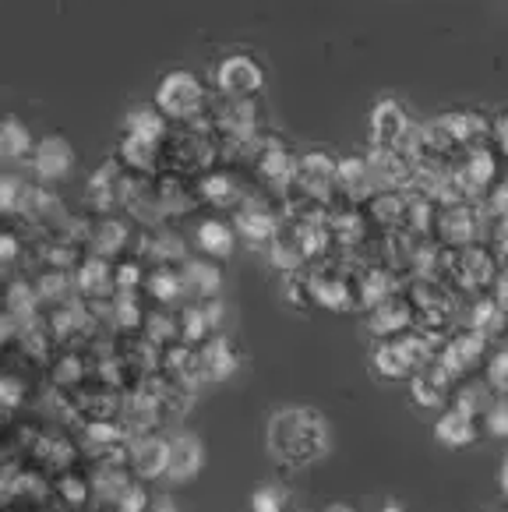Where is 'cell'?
<instances>
[{"mask_svg": "<svg viewBox=\"0 0 508 512\" xmlns=\"http://www.w3.org/2000/svg\"><path fill=\"white\" fill-rule=\"evenodd\" d=\"M53 382L64 385V389H75V385L85 382V357L78 350L64 347L53 361Z\"/></svg>", "mask_w": 508, "mask_h": 512, "instance_id": "cell-36", "label": "cell"}, {"mask_svg": "<svg viewBox=\"0 0 508 512\" xmlns=\"http://www.w3.org/2000/svg\"><path fill=\"white\" fill-rule=\"evenodd\" d=\"M477 438H480V421L459 407H445L438 421H434V442L445 445V449H470Z\"/></svg>", "mask_w": 508, "mask_h": 512, "instance_id": "cell-28", "label": "cell"}, {"mask_svg": "<svg viewBox=\"0 0 508 512\" xmlns=\"http://www.w3.org/2000/svg\"><path fill=\"white\" fill-rule=\"evenodd\" d=\"M286 304L297 311H318L314 308V283H311V269H300L286 276Z\"/></svg>", "mask_w": 508, "mask_h": 512, "instance_id": "cell-37", "label": "cell"}, {"mask_svg": "<svg viewBox=\"0 0 508 512\" xmlns=\"http://www.w3.org/2000/svg\"><path fill=\"white\" fill-rule=\"evenodd\" d=\"M431 339L438 336H427V332H406V336H396V339H385L378 347L371 350V364L381 378H389V382H403V378H413L427 361L438 357V350L427 347Z\"/></svg>", "mask_w": 508, "mask_h": 512, "instance_id": "cell-3", "label": "cell"}, {"mask_svg": "<svg viewBox=\"0 0 508 512\" xmlns=\"http://www.w3.org/2000/svg\"><path fill=\"white\" fill-rule=\"evenodd\" d=\"M32 149H36V138L25 128L18 117H8L4 128H0V156L18 163V159H32Z\"/></svg>", "mask_w": 508, "mask_h": 512, "instance_id": "cell-32", "label": "cell"}, {"mask_svg": "<svg viewBox=\"0 0 508 512\" xmlns=\"http://www.w3.org/2000/svg\"><path fill=\"white\" fill-rule=\"evenodd\" d=\"M480 421H484V431L491 438H508V396H494V403Z\"/></svg>", "mask_w": 508, "mask_h": 512, "instance_id": "cell-39", "label": "cell"}, {"mask_svg": "<svg viewBox=\"0 0 508 512\" xmlns=\"http://www.w3.org/2000/svg\"><path fill=\"white\" fill-rule=\"evenodd\" d=\"M18 251H22L18 234H15V230H4V234H0V262H4V265L18 262Z\"/></svg>", "mask_w": 508, "mask_h": 512, "instance_id": "cell-43", "label": "cell"}, {"mask_svg": "<svg viewBox=\"0 0 508 512\" xmlns=\"http://www.w3.org/2000/svg\"><path fill=\"white\" fill-rule=\"evenodd\" d=\"M254 177L265 184L269 191H276L279 198L297 184V166H300V156L276 135H265L262 138V149L254 156Z\"/></svg>", "mask_w": 508, "mask_h": 512, "instance_id": "cell-7", "label": "cell"}, {"mask_svg": "<svg viewBox=\"0 0 508 512\" xmlns=\"http://www.w3.org/2000/svg\"><path fill=\"white\" fill-rule=\"evenodd\" d=\"M498 488H501V495L508 498V456L501 460V467H498Z\"/></svg>", "mask_w": 508, "mask_h": 512, "instance_id": "cell-47", "label": "cell"}, {"mask_svg": "<svg viewBox=\"0 0 508 512\" xmlns=\"http://www.w3.org/2000/svg\"><path fill=\"white\" fill-rule=\"evenodd\" d=\"M265 89V68L251 53H226L216 64V96L226 99H258Z\"/></svg>", "mask_w": 508, "mask_h": 512, "instance_id": "cell-8", "label": "cell"}, {"mask_svg": "<svg viewBox=\"0 0 508 512\" xmlns=\"http://www.w3.org/2000/svg\"><path fill=\"white\" fill-rule=\"evenodd\" d=\"M251 512H290V505H286V491L279 488V484H258V488L251 491Z\"/></svg>", "mask_w": 508, "mask_h": 512, "instance_id": "cell-38", "label": "cell"}, {"mask_svg": "<svg viewBox=\"0 0 508 512\" xmlns=\"http://www.w3.org/2000/svg\"><path fill=\"white\" fill-rule=\"evenodd\" d=\"M452 385H456V375L434 357V361H427L424 368L410 378V396L420 410H438L452 400V392H456Z\"/></svg>", "mask_w": 508, "mask_h": 512, "instance_id": "cell-17", "label": "cell"}, {"mask_svg": "<svg viewBox=\"0 0 508 512\" xmlns=\"http://www.w3.org/2000/svg\"><path fill=\"white\" fill-rule=\"evenodd\" d=\"M378 177H374V166H371V156H350L339 159V195L343 202L350 205H367V198L378 195Z\"/></svg>", "mask_w": 508, "mask_h": 512, "instance_id": "cell-23", "label": "cell"}, {"mask_svg": "<svg viewBox=\"0 0 508 512\" xmlns=\"http://www.w3.org/2000/svg\"><path fill=\"white\" fill-rule=\"evenodd\" d=\"M195 248L202 258H212V262H226V258L233 255V248H237V230H233V223H226V219H198L195 226Z\"/></svg>", "mask_w": 508, "mask_h": 512, "instance_id": "cell-29", "label": "cell"}, {"mask_svg": "<svg viewBox=\"0 0 508 512\" xmlns=\"http://www.w3.org/2000/svg\"><path fill=\"white\" fill-rule=\"evenodd\" d=\"M417 124L410 121V113L399 99H378L367 113V135H371V149H403L406 138L413 135Z\"/></svg>", "mask_w": 508, "mask_h": 512, "instance_id": "cell-10", "label": "cell"}, {"mask_svg": "<svg viewBox=\"0 0 508 512\" xmlns=\"http://www.w3.org/2000/svg\"><path fill=\"white\" fill-rule=\"evenodd\" d=\"M325 512H357V509H353V505H346V502H332Z\"/></svg>", "mask_w": 508, "mask_h": 512, "instance_id": "cell-49", "label": "cell"}, {"mask_svg": "<svg viewBox=\"0 0 508 512\" xmlns=\"http://www.w3.org/2000/svg\"><path fill=\"white\" fill-rule=\"evenodd\" d=\"M53 495H57V502L64 505V509L78 512V509H85L89 495H96V488H92V481L85 474L64 470V474L57 477V484H53Z\"/></svg>", "mask_w": 508, "mask_h": 512, "instance_id": "cell-33", "label": "cell"}, {"mask_svg": "<svg viewBox=\"0 0 508 512\" xmlns=\"http://www.w3.org/2000/svg\"><path fill=\"white\" fill-rule=\"evenodd\" d=\"M124 170H120L117 159H110V163H103L96 170V174L89 177V184H85V209L89 216L103 219V216H113V209L117 205H124Z\"/></svg>", "mask_w": 508, "mask_h": 512, "instance_id": "cell-13", "label": "cell"}, {"mask_svg": "<svg viewBox=\"0 0 508 512\" xmlns=\"http://www.w3.org/2000/svg\"><path fill=\"white\" fill-rule=\"evenodd\" d=\"M145 279H149V269H145L142 258L127 255L120 262H113V287H117V294H142Z\"/></svg>", "mask_w": 508, "mask_h": 512, "instance_id": "cell-35", "label": "cell"}, {"mask_svg": "<svg viewBox=\"0 0 508 512\" xmlns=\"http://www.w3.org/2000/svg\"><path fill=\"white\" fill-rule=\"evenodd\" d=\"M364 325H367V332L378 339V343H385V339L406 336V332L417 325V311H413L406 290H399V294H392L389 301H381V304H374V308H367L364 311Z\"/></svg>", "mask_w": 508, "mask_h": 512, "instance_id": "cell-12", "label": "cell"}, {"mask_svg": "<svg viewBox=\"0 0 508 512\" xmlns=\"http://www.w3.org/2000/svg\"><path fill=\"white\" fill-rule=\"evenodd\" d=\"M452 177H456L459 191L466 195V202H480L494 184L501 181L498 177V156H494L487 145H473V149L459 152V159L452 163Z\"/></svg>", "mask_w": 508, "mask_h": 512, "instance_id": "cell-9", "label": "cell"}, {"mask_svg": "<svg viewBox=\"0 0 508 512\" xmlns=\"http://www.w3.org/2000/svg\"><path fill=\"white\" fill-rule=\"evenodd\" d=\"M180 279H184V290L191 301H219V290H223V262H212V258H187L180 265Z\"/></svg>", "mask_w": 508, "mask_h": 512, "instance_id": "cell-27", "label": "cell"}, {"mask_svg": "<svg viewBox=\"0 0 508 512\" xmlns=\"http://www.w3.org/2000/svg\"><path fill=\"white\" fill-rule=\"evenodd\" d=\"M501 258L494 255L491 244H470V248H459L456 258H452L449 269V283L459 290V294H484V290L494 287V279L501 272Z\"/></svg>", "mask_w": 508, "mask_h": 512, "instance_id": "cell-5", "label": "cell"}, {"mask_svg": "<svg viewBox=\"0 0 508 512\" xmlns=\"http://www.w3.org/2000/svg\"><path fill=\"white\" fill-rule=\"evenodd\" d=\"M381 512H406V509L399 502H389V505H381Z\"/></svg>", "mask_w": 508, "mask_h": 512, "instance_id": "cell-50", "label": "cell"}, {"mask_svg": "<svg viewBox=\"0 0 508 512\" xmlns=\"http://www.w3.org/2000/svg\"><path fill=\"white\" fill-rule=\"evenodd\" d=\"M120 131H127V135H138V138H149V142H156V145H166V142H170L173 124L166 121L156 106H135V110L124 117V128H120Z\"/></svg>", "mask_w": 508, "mask_h": 512, "instance_id": "cell-30", "label": "cell"}, {"mask_svg": "<svg viewBox=\"0 0 508 512\" xmlns=\"http://www.w3.org/2000/svg\"><path fill=\"white\" fill-rule=\"evenodd\" d=\"M240 368V350L233 339L226 336H212L209 343L198 347V382L205 385H219L226 378H233Z\"/></svg>", "mask_w": 508, "mask_h": 512, "instance_id": "cell-20", "label": "cell"}, {"mask_svg": "<svg viewBox=\"0 0 508 512\" xmlns=\"http://www.w3.org/2000/svg\"><path fill=\"white\" fill-rule=\"evenodd\" d=\"M484 382L494 389V396H508V368H505V361H501V357H494V361L487 364Z\"/></svg>", "mask_w": 508, "mask_h": 512, "instance_id": "cell-42", "label": "cell"}, {"mask_svg": "<svg viewBox=\"0 0 508 512\" xmlns=\"http://www.w3.org/2000/svg\"><path fill=\"white\" fill-rule=\"evenodd\" d=\"M487 339L491 336H484V332H477V329H466L463 325L459 332H449V336H445V343H441V350H438V361L445 364L456 378H466L480 361H484Z\"/></svg>", "mask_w": 508, "mask_h": 512, "instance_id": "cell-14", "label": "cell"}, {"mask_svg": "<svg viewBox=\"0 0 508 512\" xmlns=\"http://www.w3.org/2000/svg\"><path fill=\"white\" fill-rule=\"evenodd\" d=\"M491 142L498 145V152L508 159V110L494 117V128H491Z\"/></svg>", "mask_w": 508, "mask_h": 512, "instance_id": "cell-45", "label": "cell"}, {"mask_svg": "<svg viewBox=\"0 0 508 512\" xmlns=\"http://www.w3.org/2000/svg\"><path fill=\"white\" fill-rule=\"evenodd\" d=\"M265 449L283 470H304L325 460L332 449V431L322 410L314 407H283L269 417Z\"/></svg>", "mask_w": 508, "mask_h": 512, "instance_id": "cell-1", "label": "cell"}, {"mask_svg": "<svg viewBox=\"0 0 508 512\" xmlns=\"http://www.w3.org/2000/svg\"><path fill=\"white\" fill-rule=\"evenodd\" d=\"M135 230H131V223L120 216H103L96 219V226H92V241H89V251L99 258H106V262H120V258H127L131 251H135Z\"/></svg>", "mask_w": 508, "mask_h": 512, "instance_id": "cell-21", "label": "cell"}, {"mask_svg": "<svg viewBox=\"0 0 508 512\" xmlns=\"http://www.w3.org/2000/svg\"><path fill=\"white\" fill-rule=\"evenodd\" d=\"M290 512H293V509H290Z\"/></svg>", "mask_w": 508, "mask_h": 512, "instance_id": "cell-53", "label": "cell"}, {"mask_svg": "<svg viewBox=\"0 0 508 512\" xmlns=\"http://www.w3.org/2000/svg\"><path fill=\"white\" fill-rule=\"evenodd\" d=\"M505 4H508V0H505Z\"/></svg>", "mask_w": 508, "mask_h": 512, "instance_id": "cell-52", "label": "cell"}, {"mask_svg": "<svg viewBox=\"0 0 508 512\" xmlns=\"http://www.w3.org/2000/svg\"><path fill=\"white\" fill-rule=\"evenodd\" d=\"M0 400H4V410H18L25 400H29V382H22V378L15 375V371H8L4 375V382H0Z\"/></svg>", "mask_w": 508, "mask_h": 512, "instance_id": "cell-40", "label": "cell"}, {"mask_svg": "<svg viewBox=\"0 0 508 512\" xmlns=\"http://www.w3.org/2000/svg\"><path fill=\"white\" fill-rule=\"evenodd\" d=\"M152 106L170 124H191L198 117H205L212 103L195 71H170V75L159 78L156 92H152Z\"/></svg>", "mask_w": 508, "mask_h": 512, "instance_id": "cell-2", "label": "cell"}, {"mask_svg": "<svg viewBox=\"0 0 508 512\" xmlns=\"http://www.w3.org/2000/svg\"><path fill=\"white\" fill-rule=\"evenodd\" d=\"M131 255L142 258V262L152 265V269H163V265L180 269V265L191 258L187 255L184 237H180L177 230H170V226H149V230H138L135 251H131Z\"/></svg>", "mask_w": 508, "mask_h": 512, "instance_id": "cell-11", "label": "cell"}, {"mask_svg": "<svg viewBox=\"0 0 508 512\" xmlns=\"http://www.w3.org/2000/svg\"><path fill=\"white\" fill-rule=\"evenodd\" d=\"M491 248L508 265V219H498V226L491 230Z\"/></svg>", "mask_w": 508, "mask_h": 512, "instance_id": "cell-44", "label": "cell"}, {"mask_svg": "<svg viewBox=\"0 0 508 512\" xmlns=\"http://www.w3.org/2000/svg\"><path fill=\"white\" fill-rule=\"evenodd\" d=\"M367 219L378 234H396L406 226V212H410V191H389L381 188L378 195L367 198L364 205Z\"/></svg>", "mask_w": 508, "mask_h": 512, "instance_id": "cell-26", "label": "cell"}, {"mask_svg": "<svg viewBox=\"0 0 508 512\" xmlns=\"http://www.w3.org/2000/svg\"><path fill=\"white\" fill-rule=\"evenodd\" d=\"M32 174H36V181L43 184H53V181H64V177H71V170H75V149H71V142L64 135H46L36 142V149H32Z\"/></svg>", "mask_w": 508, "mask_h": 512, "instance_id": "cell-16", "label": "cell"}, {"mask_svg": "<svg viewBox=\"0 0 508 512\" xmlns=\"http://www.w3.org/2000/svg\"><path fill=\"white\" fill-rule=\"evenodd\" d=\"M145 294L159 304H177L180 297H187L184 279H180V269L173 265H163V269H149V279H145Z\"/></svg>", "mask_w": 508, "mask_h": 512, "instance_id": "cell-31", "label": "cell"}, {"mask_svg": "<svg viewBox=\"0 0 508 512\" xmlns=\"http://www.w3.org/2000/svg\"><path fill=\"white\" fill-rule=\"evenodd\" d=\"M198 198H202L205 205H212V209H230L237 212L240 205L247 202V184L240 181L237 174H233L230 166H216V170H209L205 177H198Z\"/></svg>", "mask_w": 508, "mask_h": 512, "instance_id": "cell-18", "label": "cell"}, {"mask_svg": "<svg viewBox=\"0 0 508 512\" xmlns=\"http://www.w3.org/2000/svg\"><path fill=\"white\" fill-rule=\"evenodd\" d=\"M434 121H438V128L449 135V142L456 145L459 152L473 149V145H484L494 128V121H484V117L473 110H449V113H441V117H434Z\"/></svg>", "mask_w": 508, "mask_h": 512, "instance_id": "cell-25", "label": "cell"}, {"mask_svg": "<svg viewBox=\"0 0 508 512\" xmlns=\"http://www.w3.org/2000/svg\"><path fill=\"white\" fill-rule=\"evenodd\" d=\"M371 166L374 177H378V188L389 191H413V181H417V159L406 149H371Z\"/></svg>", "mask_w": 508, "mask_h": 512, "instance_id": "cell-22", "label": "cell"}, {"mask_svg": "<svg viewBox=\"0 0 508 512\" xmlns=\"http://www.w3.org/2000/svg\"><path fill=\"white\" fill-rule=\"evenodd\" d=\"M491 294L498 297L501 308H508V265H501V272H498V279H494Z\"/></svg>", "mask_w": 508, "mask_h": 512, "instance_id": "cell-46", "label": "cell"}, {"mask_svg": "<svg viewBox=\"0 0 508 512\" xmlns=\"http://www.w3.org/2000/svg\"><path fill=\"white\" fill-rule=\"evenodd\" d=\"M480 205H484L487 216L494 219V226H498V219H508V177H501V181L480 198Z\"/></svg>", "mask_w": 508, "mask_h": 512, "instance_id": "cell-41", "label": "cell"}, {"mask_svg": "<svg viewBox=\"0 0 508 512\" xmlns=\"http://www.w3.org/2000/svg\"><path fill=\"white\" fill-rule=\"evenodd\" d=\"M498 357H501V361H505V368H508V343H505V347L498 350Z\"/></svg>", "mask_w": 508, "mask_h": 512, "instance_id": "cell-51", "label": "cell"}, {"mask_svg": "<svg viewBox=\"0 0 508 512\" xmlns=\"http://www.w3.org/2000/svg\"><path fill=\"white\" fill-rule=\"evenodd\" d=\"M205 467V442L191 431H177L170 438V467H166V484H187Z\"/></svg>", "mask_w": 508, "mask_h": 512, "instance_id": "cell-24", "label": "cell"}, {"mask_svg": "<svg viewBox=\"0 0 508 512\" xmlns=\"http://www.w3.org/2000/svg\"><path fill=\"white\" fill-rule=\"evenodd\" d=\"M149 512H177V505L166 502V498H159V502H152V505H149Z\"/></svg>", "mask_w": 508, "mask_h": 512, "instance_id": "cell-48", "label": "cell"}, {"mask_svg": "<svg viewBox=\"0 0 508 512\" xmlns=\"http://www.w3.org/2000/svg\"><path fill=\"white\" fill-rule=\"evenodd\" d=\"M127 467L135 481H166V467H170V438L163 435H138L131 438V452H127Z\"/></svg>", "mask_w": 508, "mask_h": 512, "instance_id": "cell-15", "label": "cell"}, {"mask_svg": "<svg viewBox=\"0 0 508 512\" xmlns=\"http://www.w3.org/2000/svg\"><path fill=\"white\" fill-rule=\"evenodd\" d=\"M283 226H286L283 212L258 195H247V202L233 212V230H237L240 241H247L251 248L269 251V244L283 234Z\"/></svg>", "mask_w": 508, "mask_h": 512, "instance_id": "cell-6", "label": "cell"}, {"mask_svg": "<svg viewBox=\"0 0 508 512\" xmlns=\"http://www.w3.org/2000/svg\"><path fill=\"white\" fill-rule=\"evenodd\" d=\"M75 294L82 297L85 304H110L117 297V287H113V262L99 255H85L75 269Z\"/></svg>", "mask_w": 508, "mask_h": 512, "instance_id": "cell-19", "label": "cell"}, {"mask_svg": "<svg viewBox=\"0 0 508 512\" xmlns=\"http://www.w3.org/2000/svg\"><path fill=\"white\" fill-rule=\"evenodd\" d=\"M494 403V389L487 382H477V378H466L463 385H459L456 392H452V407L466 410L470 417H484L487 407Z\"/></svg>", "mask_w": 508, "mask_h": 512, "instance_id": "cell-34", "label": "cell"}, {"mask_svg": "<svg viewBox=\"0 0 508 512\" xmlns=\"http://www.w3.org/2000/svg\"><path fill=\"white\" fill-rule=\"evenodd\" d=\"M297 188L325 209H336L343 202V195H339V159L325 149L300 152Z\"/></svg>", "mask_w": 508, "mask_h": 512, "instance_id": "cell-4", "label": "cell"}]
</instances>
